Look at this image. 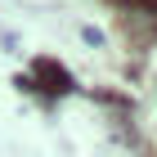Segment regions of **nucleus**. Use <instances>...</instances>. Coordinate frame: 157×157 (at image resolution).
I'll return each mask as SVG.
<instances>
[{
	"label": "nucleus",
	"instance_id": "f257e3e1",
	"mask_svg": "<svg viewBox=\"0 0 157 157\" xmlns=\"http://www.w3.org/2000/svg\"><path fill=\"white\" fill-rule=\"evenodd\" d=\"M40 81H45L49 90H63V85H67V76H63V72H54V67H45V63H40Z\"/></svg>",
	"mask_w": 157,
	"mask_h": 157
}]
</instances>
